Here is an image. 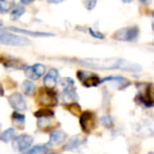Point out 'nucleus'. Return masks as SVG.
Segmentation results:
<instances>
[{"label":"nucleus","instance_id":"obj_28","mask_svg":"<svg viewBox=\"0 0 154 154\" xmlns=\"http://www.w3.org/2000/svg\"><path fill=\"white\" fill-rule=\"evenodd\" d=\"M100 122H102V125L104 127H112L113 126V121H112V118L109 117H107V116H104V117H102L100 118Z\"/></svg>","mask_w":154,"mask_h":154},{"label":"nucleus","instance_id":"obj_37","mask_svg":"<svg viewBox=\"0 0 154 154\" xmlns=\"http://www.w3.org/2000/svg\"><path fill=\"white\" fill-rule=\"evenodd\" d=\"M148 154H154V153H148Z\"/></svg>","mask_w":154,"mask_h":154},{"label":"nucleus","instance_id":"obj_30","mask_svg":"<svg viewBox=\"0 0 154 154\" xmlns=\"http://www.w3.org/2000/svg\"><path fill=\"white\" fill-rule=\"evenodd\" d=\"M89 32H90V35L93 36V37H95V38H100V40H103V38H104V35H103V33L94 31V28H89Z\"/></svg>","mask_w":154,"mask_h":154},{"label":"nucleus","instance_id":"obj_21","mask_svg":"<svg viewBox=\"0 0 154 154\" xmlns=\"http://www.w3.org/2000/svg\"><path fill=\"white\" fill-rule=\"evenodd\" d=\"M16 7V2L14 0H0V13H9L12 9Z\"/></svg>","mask_w":154,"mask_h":154},{"label":"nucleus","instance_id":"obj_24","mask_svg":"<svg viewBox=\"0 0 154 154\" xmlns=\"http://www.w3.org/2000/svg\"><path fill=\"white\" fill-rule=\"evenodd\" d=\"M35 117L36 118H45V117H54V112L49 108H40L35 112Z\"/></svg>","mask_w":154,"mask_h":154},{"label":"nucleus","instance_id":"obj_11","mask_svg":"<svg viewBox=\"0 0 154 154\" xmlns=\"http://www.w3.org/2000/svg\"><path fill=\"white\" fill-rule=\"evenodd\" d=\"M25 73L28 79L31 80H37L45 73V66L41 64V63H37V64H33V66H26L25 68Z\"/></svg>","mask_w":154,"mask_h":154},{"label":"nucleus","instance_id":"obj_13","mask_svg":"<svg viewBox=\"0 0 154 154\" xmlns=\"http://www.w3.org/2000/svg\"><path fill=\"white\" fill-rule=\"evenodd\" d=\"M58 77H59V72H58V69L50 68L49 71H48L45 77H44V86H45V89L54 90V88L57 86V82H58Z\"/></svg>","mask_w":154,"mask_h":154},{"label":"nucleus","instance_id":"obj_38","mask_svg":"<svg viewBox=\"0 0 154 154\" xmlns=\"http://www.w3.org/2000/svg\"><path fill=\"white\" fill-rule=\"evenodd\" d=\"M0 26H2V22H0Z\"/></svg>","mask_w":154,"mask_h":154},{"label":"nucleus","instance_id":"obj_2","mask_svg":"<svg viewBox=\"0 0 154 154\" xmlns=\"http://www.w3.org/2000/svg\"><path fill=\"white\" fill-rule=\"evenodd\" d=\"M0 44L11 46H25L30 44V41L26 37L12 33L8 30H0Z\"/></svg>","mask_w":154,"mask_h":154},{"label":"nucleus","instance_id":"obj_4","mask_svg":"<svg viewBox=\"0 0 154 154\" xmlns=\"http://www.w3.org/2000/svg\"><path fill=\"white\" fill-rule=\"evenodd\" d=\"M36 102L44 108H51L58 104V95L54 90L50 89H41L38 90V94L36 96Z\"/></svg>","mask_w":154,"mask_h":154},{"label":"nucleus","instance_id":"obj_23","mask_svg":"<svg viewBox=\"0 0 154 154\" xmlns=\"http://www.w3.org/2000/svg\"><path fill=\"white\" fill-rule=\"evenodd\" d=\"M12 121L16 123V126H18L19 128L23 127V125H25V121H26V117L23 116L21 112H14L12 114Z\"/></svg>","mask_w":154,"mask_h":154},{"label":"nucleus","instance_id":"obj_27","mask_svg":"<svg viewBox=\"0 0 154 154\" xmlns=\"http://www.w3.org/2000/svg\"><path fill=\"white\" fill-rule=\"evenodd\" d=\"M53 117H45V118H37V127L41 130H46L50 127Z\"/></svg>","mask_w":154,"mask_h":154},{"label":"nucleus","instance_id":"obj_6","mask_svg":"<svg viewBox=\"0 0 154 154\" xmlns=\"http://www.w3.org/2000/svg\"><path fill=\"white\" fill-rule=\"evenodd\" d=\"M32 143H33V139L30 135H26V134L18 135L13 140V149L18 153H25L26 150H28L31 148Z\"/></svg>","mask_w":154,"mask_h":154},{"label":"nucleus","instance_id":"obj_19","mask_svg":"<svg viewBox=\"0 0 154 154\" xmlns=\"http://www.w3.org/2000/svg\"><path fill=\"white\" fill-rule=\"evenodd\" d=\"M16 137H17V130L13 128V127L5 128L2 134H0V140H2L3 143H11Z\"/></svg>","mask_w":154,"mask_h":154},{"label":"nucleus","instance_id":"obj_34","mask_svg":"<svg viewBox=\"0 0 154 154\" xmlns=\"http://www.w3.org/2000/svg\"><path fill=\"white\" fill-rule=\"evenodd\" d=\"M141 3H149V2H152V0H140Z\"/></svg>","mask_w":154,"mask_h":154},{"label":"nucleus","instance_id":"obj_9","mask_svg":"<svg viewBox=\"0 0 154 154\" xmlns=\"http://www.w3.org/2000/svg\"><path fill=\"white\" fill-rule=\"evenodd\" d=\"M9 105L14 109V112H23L27 109L26 99L21 93H13L8 99Z\"/></svg>","mask_w":154,"mask_h":154},{"label":"nucleus","instance_id":"obj_26","mask_svg":"<svg viewBox=\"0 0 154 154\" xmlns=\"http://www.w3.org/2000/svg\"><path fill=\"white\" fill-rule=\"evenodd\" d=\"M23 13H25V7L23 5H16L11 12V16H12L11 18L12 19H18L21 16H23Z\"/></svg>","mask_w":154,"mask_h":154},{"label":"nucleus","instance_id":"obj_3","mask_svg":"<svg viewBox=\"0 0 154 154\" xmlns=\"http://www.w3.org/2000/svg\"><path fill=\"white\" fill-rule=\"evenodd\" d=\"M60 85L63 88V90H62V99H63V102L67 104L75 103L77 98H79V95L76 93L73 80L69 79V77H66V79L60 81Z\"/></svg>","mask_w":154,"mask_h":154},{"label":"nucleus","instance_id":"obj_18","mask_svg":"<svg viewBox=\"0 0 154 154\" xmlns=\"http://www.w3.org/2000/svg\"><path fill=\"white\" fill-rule=\"evenodd\" d=\"M103 82H116L118 85V89H125L130 85V81L121 76H108L103 80Z\"/></svg>","mask_w":154,"mask_h":154},{"label":"nucleus","instance_id":"obj_35","mask_svg":"<svg viewBox=\"0 0 154 154\" xmlns=\"http://www.w3.org/2000/svg\"><path fill=\"white\" fill-rule=\"evenodd\" d=\"M122 2H123V3H131L132 0H122Z\"/></svg>","mask_w":154,"mask_h":154},{"label":"nucleus","instance_id":"obj_22","mask_svg":"<svg viewBox=\"0 0 154 154\" xmlns=\"http://www.w3.org/2000/svg\"><path fill=\"white\" fill-rule=\"evenodd\" d=\"M22 90L27 96H30L33 94V91L36 90V86L31 80H26V81H23V84H22Z\"/></svg>","mask_w":154,"mask_h":154},{"label":"nucleus","instance_id":"obj_5","mask_svg":"<svg viewBox=\"0 0 154 154\" xmlns=\"http://www.w3.org/2000/svg\"><path fill=\"white\" fill-rule=\"evenodd\" d=\"M139 35H140V30L137 26H130V27H123L119 28L118 31L114 32L113 38L119 41H135L137 40Z\"/></svg>","mask_w":154,"mask_h":154},{"label":"nucleus","instance_id":"obj_14","mask_svg":"<svg viewBox=\"0 0 154 154\" xmlns=\"http://www.w3.org/2000/svg\"><path fill=\"white\" fill-rule=\"evenodd\" d=\"M8 31H13L16 33H22V35H28V36H35V37H53L54 36V33H50V32H35V31H28V30L16 28V27H9Z\"/></svg>","mask_w":154,"mask_h":154},{"label":"nucleus","instance_id":"obj_36","mask_svg":"<svg viewBox=\"0 0 154 154\" xmlns=\"http://www.w3.org/2000/svg\"><path fill=\"white\" fill-rule=\"evenodd\" d=\"M152 50H153V51H154V46H153V48H152Z\"/></svg>","mask_w":154,"mask_h":154},{"label":"nucleus","instance_id":"obj_15","mask_svg":"<svg viewBox=\"0 0 154 154\" xmlns=\"http://www.w3.org/2000/svg\"><path fill=\"white\" fill-rule=\"evenodd\" d=\"M118 69H122V71H126V72H140L143 68H141V66L137 64V63L128 62L126 59H119Z\"/></svg>","mask_w":154,"mask_h":154},{"label":"nucleus","instance_id":"obj_29","mask_svg":"<svg viewBox=\"0 0 154 154\" xmlns=\"http://www.w3.org/2000/svg\"><path fill=\"white\" fill-rule=\"evenodd\" d=\"M84 4H85V8L89 9V11H93L96 5V0H84Z\"/></svg>","mask_w":154,"mask_h":154},{"label":"nucleus","instance_id":"obj_16","mask_svg":"<svg viewBox=\"0 0 154 154\" xmlns=\"http://www.w3.org/2000/svg\"><path fill=\"white\" fill-rule=\"evenodd\" d=\"M2 63L4 64V67H7V68L21 69V68H25V67H26L19 59H17V58H13V57H5V58H3Z\"/></svg>","mask_w":154,"mask_h":154},{"label":"nucleus","instance_id":"obj_25","mask_svg":"<svg viewBox=\"0 0 154 154\" xmlns=\"http://www.w3.org/2000/svg\"><path fill=\"white\" fill-rule=\"evenodd\" d=\"M137 102L140 103V104H143L144 107H146V108L153 107V105H154V102L152 100L150 96H145V95H143V94L137 95Z\"/></svg>","mask_w":154,"mask_h":154},{"label":"nucleus","instance_id":"obj_10","mask_svg":"<svg viewBox=\"0 0 154 154\" xmlns=\"http://www.w3.org/2000/svg\"><path fill=\"white\" fill-rule=\"evenodd\" d=\"M137 134L140 136H153L154 135V118H145L137 125Z\"/></svg>","mask_w":154,"mask_h":154},{"label":"nucleus","instance_id":"obj_33","mask_svg":"<svg viewBox=\"0 0 154 154\" xmlns=\"http://www.w3.org/2000/svg\"><path fill=\"white\" fill-rule=\"evenodd\" d=\"M152 21H153V22H152V25H153V30H154V13L152 14Z\"/></svg>","mask_w":154,"mask_h":154},{"label":"nucleus","instance_id":"obj_32","mask_svg":"<svg viewBox=\"0 0 154 154\" xmlns=\"http://www.w3.org/2000/svg\"><path fill=\"white\" fill-rule=\"evenodd\" d=\"M62 2H64V0H48V3H50V4H59Z\"/></svg>","mask_w":154,"mask_h":154},{"label":"nucleus","instance_id":"obj_17","mask_svg":"<svg viewBox=\"0 0 154 154\" xmlns=\"http://www.w3.org/2000/svg\"><path fill=\"white\" fill-rule=\"evenodd\" d=\"M22 154H54V152L51 150V148L46 144H40V145L32 146L28 150H26Z\"/></svg>","mask_w":154,"mask_h":154},{"label":"nucleus","instance_id":"obj_8","mask_svg":"<svg viewBox=\"0 0 154 154\" xmlns=\"http://www.w3.org/2000/svg\"><path fill=\"white\" fill-rule=\"evenodd\" d=\"M80 125H81V128L84 130L85 132H91L95 128V125H96V118H95V114L93 112H82L80 114Z\"/></svg>","mask_w":154,"mask_h":154},{"label":"nucleus","instance_id":"obj_1","mask_svg":"<svg viewBox=\"0 0 154 154\" xmlns=\"http://www.w3.org/2000/svg\"><path fill=\"white\" fill-rule=\"evenodd\" d=\"M85 67L96 69H114L118 68L119 58H85L79 60Z\"/></svg>","mask_w":154,"mask_h":154},{"label":"nucleus","instance_id":"obj_12","mask_svg":"<svg viewBox=\"0 0 154 154\" xmlns=\"http://www.w3.org/2000/svg\"><path fill=\"white\" fill-rule=\"evenodd\" d=\"M66 140H67V134L64 131H62V130L57 128V130H53L50 132L48 145L49 146H58V145H60L62 143H64Z\"/></svg>","mask_w":154,"mask_h":154},{"label":"nucleus","instance_id":"obj_31","mask_svg":"<svg viewBox=\"0 0 154 154\" xmlns=\"http://www.w3.org/2000/svg\"><path fill=\"white\" fill-rule=\"evenodd\" d=\"M33 2H35V0H21V4L22 5H28V4H31Z\"/></svg>","mask_w":154,"mask_h":154},{"label":"nucleus","instance_id":"obj_20","mask_svg":"<svg viewBox=\"0 0 154 154\" xmlns=\"http://www.w3.org/2000/svg\"><path fill=\"white\" fill-rule=\"evenodd\" d=\"M81 144H84L82 139H81L80 136H75V137H72L71 140L66 144L64 148H63V150H76V149L79 148Z\"/></svg>","mask_w":154,"mask_h":154},{"label":"nucleus","instance_id":"obj_7","mask_svg":"<svg viewBox=\"0 0 154 154\" xmlns=\"http://www.w3.org/2000/svg\"><path fill=\"white\" fill-rule=\"evenodd\" d=\"M77 79H79L85 88H93L100 84V79L98 75L91 73L89 71H77Z\"/></svg>","mask_w":154,"mask_h":154}]
</instances>
